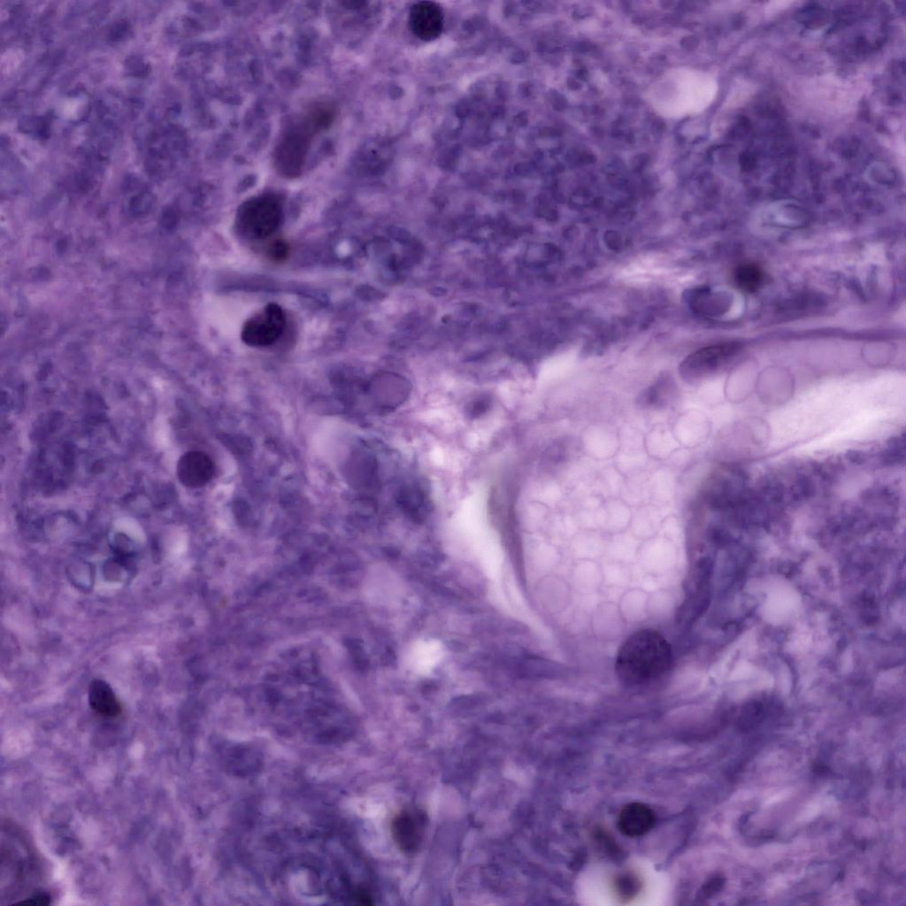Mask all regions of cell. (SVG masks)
I'll use <instances>...</instances> for the list:
<instances>
[{"label": "cell", "mask_w": 906, "mask_h": 906, "mask_svg": "<svg viewBox=\"0 0 906 906\" xmlns=\"http://www.w3.org/2000/svg\"><path fill=\"white\" fill-rule=\"evenodd\" d=\"M739 350L737 342H725L700 349L683 361L680 375L687 381L697 380L725 365Z\"/></svg>", "instance_id": "52a82bcc"}, {"label": "cell", "mask_w": 906, "mask_h": 906, "mask_svg": "<svg viewBox=\"0 0 906 906\" xmlns=\"http://www.w3.org/2000/svg\"><path fill=\"white\" fill-rule=\"evenodd\" d=\"M655 814L647 805L631 802L624 806L618 818V828L628 837H638L648 833L655 824Z\"/></svg>", "instance_id": "30bf717a"}, {"label": "cell", "mask_w": 906, "mask_h": 906, "mask_svg": "<svg viewBox=\"0 0 906 906\" xmlns=\"http://www.w3.org/2000/svg\"><path fill=\"white\" fill-rule=\"evenodd\" d=\"M335 117L328 102H316L282 131L273 151L276 170L286 178L298 177L306 164L314 138L327 130Z\"/></svg>", "instance_id": "6da1fadb"}, {"label": "cell", "mask_w": 906, "mask_h": 906, "mask_svg": "<svg viewBox=\"0 0 906 906\" xmlns=\"http://www.w3.org/2000/svg\"><path fill=\"white\" fill-rule=\"evenodd\" d=\"M1 841V903H11L40 880L41 863L27 838L12 825L3 826Z\"/></svg>", "instance_id": "3957f363"}, {"label": "cell", "mask_w": 906, "mask_h": 906, "mask_svg": "<svg viewBox=\"0 0 906 906\" xmlns=\"http://www.w3.org/2000/svg\"><path fill=\"white\" fill-rule=\"evenodd\" d=\"M285 324L286 319L280 306L269 303L244 323L242 340L251 347L272 345L283 333Z\"/></svg>", "instance_id": "5b68a950"}, {"label": "cell", "mask_w": 906, "mask_h": 906, "mask_svg": "<svg viewBox=\"0 0 906 906\" xmlns=\"http://www.w3.org/2000/svg\"><path fill=\"white\" fill-rule=\"evenodd\" d=\"M126 28H127V25L126 23L121 22L118 24L117 28H113L111 33V35L113 36V40L117 38L119 39V37H122L124 33L126 32Z\"/></svg>", "instance_id": "d6986e66"}, {"label": "cell", "mask_w": 906, "mask_h": 906, "mask_svg": "<svg viewBox=\"0 0 906 906\" xmlns=\"http://www.w3.org/2000/svg\"><path fill=\"white\" fill-rule=\"evenodd\" d=\"M765 716V708L758 701H752L745 704L739 716L738 727L742 732H748L756 728L762 723Z\"/></svg>", "instance_id": "5bb4252c"}, {"label": "cell", "mask_w": 906, "mask_h": 906, "mask_svg": "<svg viewBox=\"0 0 906 906\" xmlns=\"http://www.w3.org/2000/svg\"><path fill=\"white\" fill-rule=\"evenodd\" d=\"M288 248L287 243L280 240L272 242L267 249L269 257L276 261L285 259L288 256Z\"/></svg>", "instance_id": "2e32d148"}, {"label": "cell", "mask_w": 906, "mask_h": 906, "mask_svg": "<svg viewBox=\"0 0 906 906\" xmlns=\"http://www.w3.org/2000/svg\"><path fill=\"white\" fill-rule=\"evenodd\" d=\"M725 884V879L722 876H715L710 879L703 888V894L706 896L713 895L721 890Z\"/></svg>", "instance_id": "e0dca14e"}, {"label": "cell", "mask_w": 906, "mask_h": 906, "mask_svg": "<svg viewBox=\"0 0 906 906\" xmlns=\"http://www.w3.org/2000/svg\"><path fill=\"white\" fill-rule=\"evenodd\" d=\"M176 472L180 482L185 487L201 488L213 478L215 465L205 452L191 450L180 457Z\"/></svg>", "instance_id": "ba28073f"}, {"label": "cell", "mask_w": 906, "mask_h": 906, "mask_svg": "<svg viewBox=\"0 0 906 906\" xmlns=\"http://www.w3.org/2000/svg\"><path fill=\"white\" fill-rule=\"evenodd\" d=\"M618 887L620 894L626 897L636 890L637 883L632 877L624 876L618 880Z\"/></svg>", "instance_id": "ac0fdd59"}, {"label": "cell", "mask_w": 906, "mask_h": 906, "mask_svg": "<svg viewBox=\"0 0 906 906\" xmlns=\"http://www.w3.org/2000/svg\"><path fill=\"white\" fill-rule=\"evenodd\" d=\"M401 508L411 518L417 521L421 520L426 513L424 495L420 490L413 487H407L402 489L398 496Z\"/></svg>", "instance_id": "4fadbf2b"}, {"label": "cell", "mask_w": 906, "mask_h": 906, "mask_svg": "<svg viewBox=\"0 0 906 906\" xmlns=\"http://www.w3.org/2000/svg\"><path fill=\"white\" fill-rule=\"evenodd\" d=\"M427 817L418 808H407L397 813L391 822V833L397 848L406 855L417 853L422 847Z\"/></svg>", "instance_id": "8992f818"}, {"label": "cell", "mask_w": 906, "mask_h": 906, "mask_svg": "<svg viewBox=\"0 0 906 906\" xmlns=\"http://www.w3.org/2000/svg\"><path fill=\"white\" fill-rule=\"evenodd\" d=\"M672 661V648L667 640L653 629H641L631 634L619 647L615 672L622 683L641 686L663 676Z\"/></svg>", "instance_id": "7a4b0ae2"}, {"label": "cell", "mask_w": 906, "mask_h": 906, "mask_svg": "<svg viewBox=\"0 0 906 906\" xmlns=\"http://www.w3.org/2000/svg\"><path fill=\"white\" fill-rule=\"evenodd\" d=\"M443 19L441 7L434 2H418L410 10V27L423 41H433L441 34Z\"/></svg>", "instance_id": "9c48e42d"}, {"label": "cell", "mask_w": 906, "mask_h": 906, "mask_svg": "<svg viewBox=\"0 0 906 906\" xmlns=\"http://www.w3.org/2000/svg\"><path fill=\"white\" fill-rule=\"evenodd\" d=\"M763 273L753 265H743L735 272V281L744 290H756L763 282Z\"/></svg>", "instance_id": "9a60e30c"}, {"label": "cell", "mask_w": 906, "mask_h": 906, "mask_svg": "<svg viewBox=\"0 0 906 906\" xmlns=\"http://www.w3.org/2000/svg\"><path fill=\"white\" fill-rule=\"evenodd\" d=\"M91 709L105 718H114L121 712L120 703L110 685L102 680H94L88 687Z\"/></svg>", "instance_id": "8fae6325"}, {"label": "cell", "mask_w": 906, "mask_h": 906, "mask_svg": "<svg viewBox=\"0 0 906 906\" xmlns=\"http://www.w3.org/2000/svg\"><path fill=\"white\" fill-rule=\"evenodd\" d=\"M282 219V205L273 195H261L244 202L237 213V225L245 236L263 240L272 235Z\"/></svg>", "instance_id": "277c9868"}, {"label": "cell", "mask_w": 906, "mask_h": 906, "mask_svg": "<svg viewBox=\"0 0 906 906\" xmlns=\"http://www.w3.org/2000/svg\"><path fill=\"white\" fill-rule=\"evenodd\" d=\"M676 396L673 381L662 378L640 393L637 405L644 410H659L667 407Z\"/></svg>", "instance_id": "7c38bea8"}]
</instances>
